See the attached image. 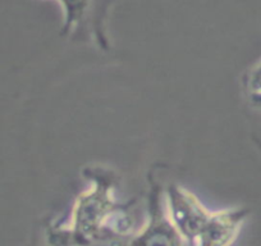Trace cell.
I'll return each instance as SVG.
<instances>
[{"instance_id": "cell-1", "label": "cell", "mask_w": 261, "mask_h": 246, "mask_svg": "<svg viewBox=\"0 0 261 246\" xmlns=\"http://www.w3.org/2000/svg\"><path fill=\"white\" fill-rule=\"evenodd\" d=\"M247 214L245 209L223 210L210 214L192 246H230L237 238Z\"/></svg>"}, {"instance_id": "cell-2", "label": "cell", "mask_w": 261, "mask_h": 246, "mask_svg": "<svg viewBox=\"0 0 261 246\" xmlns=\"http://www.w3.org/2000/svg\"><path fill=\"white\" fill-rule=\"evenodd\" d=\"M129 246H182V237L172 220L156 217Z\"/></svg>"}, {"instance_id": "cell-3", "label": "cell", "mask_w": 261, "mask_h": 246, "mask_svg": "<svg viewBox=\"0 0 261 246\" xmlns=\"http://www.w3.org/2000/svg\"><path fill=\"white\" fill-rule=\"evenodd\" d=\"M59 2L64 8L67 26L79 21L84 16L87 6H89V0H59Z\"/></svg>"}, {"instance_id": "cell-4", "label": "cell", "mask_w": 261, "mask_h": 246, "mask_svg": "<svg viewBox=\"0 0 261 246\" xmlns=\"http://www.w3.org/2000/svg\"><path fill=\"white\" fill-rule=\"evenodd\" d=\"M250 89L252 94L253 92H261V63L251 73Z\"/></svg>"}, {"instance_id": "cell-5", "label": "cell", "mask_w": 261, "mask_h": 246, "mask_svg": "<svg viewBox=\"0 0 261 246\" xmlns=\"http://www.w3.org/2000/svg\"><path fill=\"white\" fill-rule=\"evenodd\" d=\"M253 102H255L256 105L261 108V92H253Z\"/></svg>"}]
</instances>
